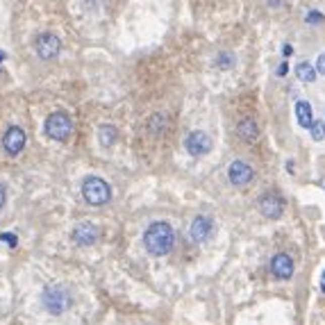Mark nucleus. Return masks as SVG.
<instances>
[{"instance_id":"aec40b11","label":"nucleus","mask_w":325,"mask_h":325,"mask_svg":"<svg viewBox=\"0 0 325 325\" xmlns=\"http://www.w3.org/2000/svg\"><path fill=\"white\" fill-rule=\"evenodd\" d=\"M0 243H7L10 248H16V243H19V239L14 237V234H3L0 237Z\"/></svg>"},{"instance_id":"f3484780","label":"nucleus","mask_w":325,"mask_h":325,"mask_svg":"<svg viewBox=\"0 0 325 325\" xmlns=\"http://www.w3.org/2000/svg\"><path fill=\"white\" fill-rule=\"evenodd\" d=\"M216 66H219V69H223V71L232 69V66H234V55H230V52L223 50L219 57H216Z\"/></svg>"},{"instance_id":"20e7f679","label":"nucleus","mask_w":325,"mask_h":325,"mask_svg":"<svg viewBox=\"0 0 325 325\" xmlns=\"http://www.w3.org/2000/svg\"><path fill=\"white\" fill-rule=\"evenodd\" d=\"M43 130H46V134L50 139H55V141H66V139L71 137V132H73V121H71L69 114H64V112H52L46 119Z\"/></svg>"},{"instance_id":"0eeeda50","label":"nucleus","mask_w":325,"mask_h":325,"mask_svg":"<svg viewBox=\"0 0 325 325\" xmlns=\"http://www.w3.org/2000/svg\"><path fill=\"white\" fill-rule=\"evenodd\" d=\"M98 237H100L98 228L93 223H89V221L78 223L73 228V232H71V239H73V243H78V246H93V243L98 241Z\"/></svg>"},{"instance_id":"bb28decb","label":"nucleus","mask_w":325,"mask_h":325,"mask_svg":"<svg viewBox=\"0 0 325 325\" xmlns=\"http://www.w3.org/2000/svg\"><path fill=\"white\" fill-rule=\"evenodd\" d=\"M0 60H3V55H0Z\"/></svg>"},{"instance_id":"1a4fd4ad","label":"nucleus","mask_w":325,"mask_h":325,"mask_svg":"<svg viewBox=\"0 0 325 325\" xmlns=\"http://www.w3.org/2000/svg\"><path fill=\"white\" fill-rule=\"evenodd\" d=\"M211 232H214V223H211L209 216H198V219H193L191 228H189V237L196 243L207 241V239L211 237Z\"/></svg>"},{"instance_id":"412c9836","label":"nucleus","mask_w":325,"mask_h":325,"mask_svg":"<svg viewBox=\"0 0 325 325\" xmlns=\"http://www.w3.org/2000/svg\"><path fill=\"white\" fill-rule=\"evenodd\" d=\"M316 73H325V52L318 57V62H316Z\"/></svg>"},{"instance_id":"9b49d317","label":"nucleus","mask_w":325,"mask_h":325,"mask_svg":"<svg viewBox=\"0 0 325 325\" xmlns=\"http://www.w3.org/2000/svg\"><path fill=\"white\" fill-rule=\"evenodd\" d=\"M3 146H5V150L10 155H19L25 146V132L21 128H10L5 132V137H3Z\"/></svg>"},{"instance_id":"b1692460","label":"nucleus","mask_w":325,"mask_h":325,"mask_svg":"<svg viewBox=\"0 0 325 325\" xmlns=\"http://www.w3.org/2000/svg\"><path fill=\"white\" fill-rule=\"evenodd\" d=\"M5 205V187H3V184H0V207Z\"/></svg>"},{"instance_id":"5701e85b","label":"nucleus","mask_w":325,"mask_h":325,"mask_svg":"<svg viewBox=\"0 0 325 325\" xmlns=\"http://www.w3.org/2000/svg\"><path fill=\"white\" fill-rule=\"evenodd\" d=\"M291 52H293V48L289 46V43H284V46H282V55H284V57H289Z\"/></svg>"},{"instance_id":"393cba45","label":"nucleus","mask_w":325,"mask_h":325,"mask_svg":"<svg viewBox=\"0 0 325 325\" xmlns=\"http://www.w3.org/2000/svg\"><path fill=\"white\" fill-rule=\"evenodd\" d=\"M323 291H325V282H323Z\"/></svg>"},{"instance_id":"f257e3e1","label":"nucleus","mask_w":325,"mask_h":325,"mask_svg":"<svg viewBox=\"0 0 325 325\" xmlns=\"http://www.w3.org/2000/svg\"><path fill=\"white\" fill-rule=\"evenodd\" d=\"M173 241H175V232L166 221H155V223L148 225V230L143 232V246L155 257L166 255V252L173 248Z\"/></svg>"},{"instance_id":"4be33fe9","label":"nucleus","mask_w":325,"mask_h":325,"mask_svg":"<svg viewBox=\"0 0 325 325\" xmlns=\"http://www.w3.org/2000/svg\"><path fill=\"white\" fill-rule=\"evenodd\" d=\"M287 71H289V64H287V62L278 66V75H287Z\"/></svg>"},{"instance_id":"4468645a","label":"nucleus","mask_w":325,"mask_h":325,"mask_svg":"<svg viewBox=\"0 0 325 325\" xmlns=\"http://www.w3.org/2000/svg\"><path fill=\"white\" fill-rule=\"evenodd\" d=\"M296 119L302 128H311L314 125V114H311V105L307 100L296 102Z\"/></svg>"},{"instance_id":"ddd939ff","label":"nucleus","mask_w":325,"mask_h":325,"mask_svg":"<svg viewBox=\"0 0 325 325\" xmlns=\"http://www.w3.org/2000/svg\"><path fill=\"white\" fill-rule=\"evenodd\" d=\"M237 134H239V139H241V141H246V143L255 141L257 134H259V128H257L255 119H243L241 123L237 125Z\"/></svg>"},{"instance_id":"a211bd4d","label":"nucleus","mask_w":325,"mask_h":325,"mask_svg":"<svg viewBox=\"0 0 325 325\" xmlns=\"http://www.w3.org/2000/svg\"><path fill=\"white\" fill-rule=\"evenodd\" d=\"M311 137H314V141H323L325 139V121H314V125H311Z\"/></svg>"},{"instance_id":"423d86ee","label":"nucleus","mask_w":325,"mask_h":325,"mask_svg":"<svg viewBox=\"0 0 325 325\" xmlns=\"http://www.w3.org/2000/svg\"><path fill=\"white\" fill-rule=\"evenodd\" d=\"M228 178L234 187H243V184H248L252 178H255V171H252V166L246 164V161L234 159L232 164L228 166Z\"/></svg>"},{"instance_id":"a878e982","label":"nucleus","mask_w":325,"mask_h":325,"mask_svg":"<svg viewBox=\"0 0 325 325\" xmlns=\"http://www.w3.org/2000/svg\"><path fill=\"white\" fill-rule=\"evenodd\" d=\"M323 280H325V273H323Z\"/></svg>"},{"instance_id":"2eb2a0df","label":"nucleus","mask_w":325,"mask_h":325,"mask_svg":"<svg viewBox=\"0 0 325 325\" xmlns=\"http://www.w3.org/2000/svg\"><path fill=\"white\" fill-rule=\"evenodd\" d=\"M296 75H298V80H302V82H314L316 69L309 64V62H300V64L296 66Z\"/></svg>"},{"instance_id":"39448f33","label":"nucleus","mask_w":325,"mask_h":325,"mask_svg":"<svg viewBox=\"0 0 325 325\" xmlns=\"http://www.w3.org/2000/svg\"><path fill=\"white\" fill-rule=\"evenodd\" d=\"M184 148H187V152L191 157H202L211 150V139H209V134H205L202 130H196V132H191L187 137Z\"/></svg>"},{"instance_id":"f8f14e48","label":"nucleus","mask_w":325,"mask_h":325,"mask_svg":"<svg viewBox=\"0 0 325 325\" xmlns=\"http://www.w3.org/2000/svg\"><path fill=\"white\" fill-rule=\"evenodd\" d=\"M270 273L278 280H289L293 275V259L289 255H284V252L275 255L273 261H270Z\"/></svg>"},{"instance_id":"f03ea898","label":"nucleus","mask_w":325,"mask_h":325,"mask_svg":"<svg viewBox=\"0 0 325 325\" xmlns=\"http://www.w3.org/2000/svg\"><path fill=\"white\" fill-rule=\"evenodd\" d=\"M82 196H84V200H87L89 205H96V207L105 205V202L112 198V187L102 178L91 175V178H87L82 182Z\"/></svg>"},{"instance_id":"6e6552de","label":"nucleus","mask_w":325,"mask_h":325,"mask_svg":"<svg viewBox=\"0 0 325 325\" xmlns=\"http://www.w3.org/2000/svg\"><path fill=\"white\" fill-rule=\"evenodd\" d=\"M34 48H37V55L39 57L50 60V57H55L57 52H60L62 43H60V39H57L52 32H41L37 37V41H34Z\"/></svg>"},{"instance_id":"dca6fc26","label":"nucleus","mask_w":325,"mask_h":325,"mask_svg":"<svg viewBox=\"0 0 325 325\" xmlns=\"http://www.w3.org/2000/svg\"><path fill=\"white\" fill-rule=\"evenodd\" d=\"M98 137H100L102 146H112V143L116 141V128L114 125H102L100 132H98Z\"/></svg>"},{"instance_id":"7ed1b4c3","label":"nucleus","mask_w":325,"mask_h":325,"mask_svg":"<svg viewBox=\"0 0 325 325\" xmlns=\"http://www.w3.org/2000/svg\"><path fill=\"white\" fill-rule=\"evenodd\" d=\"M41 302L46 307V311L50 314H62L71 307V296L66 291V287L62 284H50V287L43 289V296H41Z\"/></svg>"},{"instance_id":"6ab92c4d","label":"nucleus","mask_w":325,"mask_h":325,"mask_svg":"<svg viewBox=\"0 0 325 325\" xmlns=\"http://www.w3.org/2000/svg\"><path fill=\"white\" fill-rule=\"evenodd\" d=\"M307 23H323V21H325V16L323 14H320V12H316V10H311L309 12V14H307Z\"/></svg>"},{"instance_id":"9d476101","label":"nucleus","mask_w":325,"mask_h":325,"mask_svg":"<svg viewBox=\"0 0 325 325\" xmlns=\"http://www.w3.org/2000/svg\"><path fill=\"white\" fill-rule=\"evenodd\" d=\"M259 211L266 219H280L284 214V200L278 193H266L259 200Z\"/></svg>"}]
</instances>
